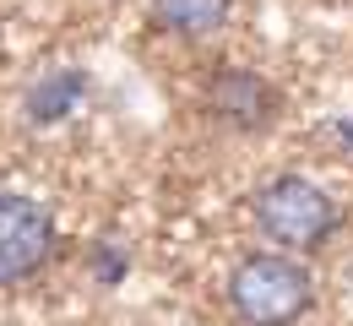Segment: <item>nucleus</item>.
Wrapping results in <instances>:
<instances>
[{
	"label": "nucleus",
	"instance_id": "nucleus-1",
	"mask_svg": "<svg viewBox=\"0 0 353 326\" xmlns=\"http://www.w3.org/2000/svg\"><path fill=\"white\" fill-rule=\"evenodd\" d=\"M228 305L245 326H299L315 305V278L294 250H256L228 272Z\"/></svg>",
	"mask_w": 353,
	"mask_h": 326
},
{
	"label": "nucleus",
	"instance_id": "nucleus-2",
	"mask_svg": "<svg viewBox=\"0 0 353 326\" xmlns=\"http://www.w3.org/2000/svg\"><path fill=\"white\" fill-rule=\"evenodd\" d=\"M250 212H256V229L277 250H294V256L321 250L337 234V201L315 180H305V174H272V180H261L256 196H250Z\"/></svg>",
	"mask_w": 353,
	"mask_h": 326
},
{
	"label": "nucleus",
	"instance_id": "nucleus-3",
	"mask_svg": "<svg viewBox=\"0 0 353 326\" xmlns=\"http://www.w3.org/2000/svg\"><path fill=\"white\" fill-rule=\"evenodd\" d=\"M54 212L22 190H0V288L39 278L54 256Z\"/></svg>",
	"mask_w": 353,
	"mask_h": 326
},
{
	"label": "nucleus",
	"instance_id": "nucleus-4",
	"mask_svg": "<svg viewBox=\"0 0 353 326\" xmlns=\"http://www.w3.org/2000/svg\"><path fill=\"white\" fill-rule=\"evenodd\" d=\"M201 109L218 120L223 131L256 136V131H266V125L277 120L283 93L266 82L261 71H250V65H223V71L207 77V88H201Z\"/></svg>",
	"mask_w": 353,
	"mask_h": 326
},
{
	"label": "nucleus",
	"instance_id": "nucleus-5",
	"mask_svg": "<svg viewBox=\"0 0 353 326\" xmlns=\"http://www.w3.org/2000/svg\"><path fill=\"white\" fill-rule=\"evenodd\" d=\"M234 0H147V17L158 33H174V39H212L223 22H228Z\"/></svg>",
	"mask_w": 353,
	"mask_h": 326
}]
</instances>
